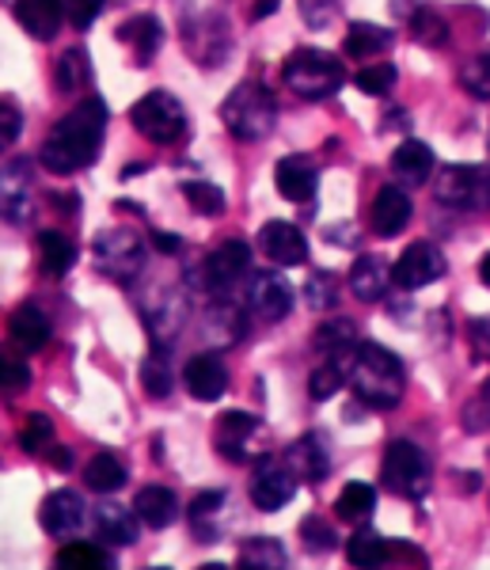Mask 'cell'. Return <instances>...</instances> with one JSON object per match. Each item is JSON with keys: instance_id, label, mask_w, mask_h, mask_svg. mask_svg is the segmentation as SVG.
<instances>
[{"instance_id": "obj_1", "label": "cell", "mask_w": 490, "mask_h": 570, "mask_svg": "<svg viewBox=\"0 0 490 570\" xmlns=\"http://www.w3.org/2000/svg\"><path fill=\"white\" fill-rule=\"evenodd\" d=\"M107 134V104L99 96L80 99L69 115L50 130L39 149V164L50 176H72L99 160V145Z\"/></svg>"}, {"instance_id": "obj_2", "label": "cell", "mask_w": 490, "mask_h": 570, "mask_svg": "<svg viewBox=\"0 0 490 570\" xmlns=\"http://www.w3.org/2000/svg\"><path fill=\"white\" fill-rule=\"evenodd\" d=\"M346 384L373 411H392L403 400V362L381 343H357L346 357Z\"/></svg>"}, {"instance_id": "obj_3", "label": "cell", "mask_w": 490, "mask_h": 570, "mask_svg": "<svg viewBox=\"0 0 490 570\" xmlns=\"http://www.w3.org/2000/svg\"><path fill=\"white\" fill-rule=\"evenodd\" d=\"M220 122L236 141H263L277 122V99L271 88L263 85H239L228 91V99L220 104Z\"/></svg>"}, {"instance_id": "obj_4", "label": "cell", "mask_w": 490, "mask_h": 570, "mask_svg": "<svg viewBox=\"0 0 490 570\" xmlns=\"http://www.w3.org/2000/svg\"><path fill=\"white\" fill-rule=\"evenodd\" d=\"M282 80H285V88L297 91L301 99H327L342 88L346 69H342V61L335 53L308 46V50H293L290 58H285Z\"/></svg>"}, {"instance_id": "obj_5", "label": "cell", "mask_w": 490, "mask_h": 570, "mask_svg": "<svg viewBox=\"0 0 490 570\" xmlns=\"http://www.w3.org/2000/svg\"><path fill=\"white\" fill-rule=\"evenodd\" d=\"M381 483L400 499H427L430 491V461L414 441H392L384 449V464H381Z\"/></svg>"}, {"instance_id": "obj_6", "label": "cell", "mask_w": 490, "mask_h": 570, "mask_svg": "<svg viewBox=\"0 0 490 570\" xmlns=\"http://www.w3.org/2000/svg\"><path fill=\"white\" fill-rule=\"evenodd\" d=\"M129 122L134 130L153 145H175L187 134V110L171 91H149L145 99H137L129 110Z\"/></svg>"}, {"instance_id": "obj_7", "label": "cell", "mask_w": 490, "mask_h": 570, "mask_svg": "<svg viewBox=\"0 0 490 570\" xmlns=\"http://www.w3.org/2000/svg\"><path fill=\"white\" fill-rule=\"evenodd\" d=\"M96 266L107 274L110 282H134L145 266V244L134 228L118 225V228H104L96 236Z\"/></svg>"}, {"instance_id": "obj_8", "label": "cell", "mask_w": 490, "mask_h": 570, "mask_svg": "<svg viewBox=\"0 0 490 570\" xmlns=\"http://www.w3.org/2000/svg\"><path fill=\"white\" fill-rule=\"evenodd\" d=\"M35 214V164L31 160H8L0 168V220L23 225Z\"/></svg>"}, {"instance_id": "obj_9", "label": "cell", "mask_w": 490, "mask_h": 570, "mask_svg": "<svg viewBox=\"0 0 490 570\" xmlns=\"http://www.w3.org/2000/svg\"><path fill=\"white\" fill-rule=\"evenodd\" d=\"M293 494H297V475L290 472V464L277 461V456H263L252 475V502L258 510L274 513L282 505H290Z\"/></svg>"}, {"instance_id": "obj_10", "label": "cell", "mask_w": 490, "mask_h": 570, "mask_svg": "<svg viewBox=\"0 0 490 570\" xmlns=\"http://www.w3.org/2000/svg\"><path fill=\"white\" fill-rule=\"evenodd\" d=\"M441 274H445V255H441V247L430 240L411 244L400 255V263L392 266V282L400 285V289H422V285L438 282Z\"/></svg>"}, {"instance_id": "obj_11", "label": "cell", "mask_w": 490, "mask_h": 570, "mask_svg": "<svg viewBox=\"0 0 490 570\" xmlns=\"http://www.w3.org/2000/svg\"><path fill=\"white\" fill-rule=\"evenodd\" d=\"M247 308L263 324H277L293 312V285L282 274H255L252 285H247Z\"/></svg>"}, {"instance_id": "obj_12", "label": "cell", "mask_w": 490, "mask_h": 570, "mask_svg": "<svg viewBox=\"0 0 490 570\" xmlns=\"http://www.w3.org/2000/svg\"><path fill=\"white\" fill-rule=\"evenodd\" d=\"M479 190H483V171L471 168V164H445L433 179V198L449 209H468L479 202Z\"/></svg>"}, {"instance_id": "obj_13", "label": "cell", "mask_w": 490, "mask_h": 570, "mask_svg": "<svg viewBox=\"0 0 490 570\" xmlns=\"http://www.w3.org/2000/svg\"><path fill=\"white\" fill-rule=\"evenodd\" d=\"M247 271H252V244L247 240L217 244L214 252L206 255V266H202L206 285H214V289H228V285L244 278Z\"/></svg>"}, {"instance_id": "obj_14", "label": "cell", "mask_w": 490, "mask_h": 570, "mask_svg": "<svg viewBox=\"0 0 490 570\" xmlns=\"http://www.w3.org/2000/svg\"><path fill=\"white\" fill-rule=\"evenodd\" d=\"M183 381H187V392L194 395V400L214 403L228 392V365L220 362L217 351L194 354L187 362V370H183Z\"/></svg>"}, {"instance_id": "obj_15", "label": "cell", "mask_w": 490, "mask_h": 570, "mask_svg": "<svg viewBox=\"0 0 490 570\" xmlns=\"http://www.w3.org/2000/svg\"><path fill=\"white\" fill-rule=\"evenodd\" d=\"M258 247L277 266H301L308 259V240H304V233L297 225H290V220H266L263 233H258Z\"/></svg>"}, {"instance_id": "obj_16", "label": "cell", "mask_w": 490, "mask_h": 570, "mask_svg": "<svg viewBox=\"0 0 490 570\" xmlns=\"http://www.w3.org/2000/svg\"><path fill=\"white\" fill-rule=\"evenodd\" d=\"M274 183H277V195L285 202H312L320 187V168L301 153L282 156L274 168Z\"/></svg>"}, {"instance_id": "obj_17", "label": "cell", "mask_w": 490, "mask_h": 570, "mask_svg": "<svg viewBox=\"0 0 490 570\" xmlns=\"http://www.w3.org/2000/svg\"><path fill=\"white\" fill-rule=\"evenodd\" d=\"M39 518H42V529L50 532V537L65 540V537H72V532L85 529L88 505H85V499H80L77 491H53L50 499L42 502Z\"/></svg>"}, {"instance_id": "obj_18", "label": "cell", "mask_w": 490, "mask_h": 570, "mask_svg": "<svg viewBox=\"0 0 490 570\" xmlns=\"http://www.w3.org/2000/svg\"><path fill=\"white\" fill-rule=\"evenodd\" d=\"M255 434H258L255 415H247V411H225L214 430V449L220 456H228L233 464H244V461H252V456H247V441Z\"/></svg>"}, {"instance_id": "obj_19", "label": "cell", "mask_w": 490, "mask_h": 570, "mask_svg": "<svg viewBox=\"0 0 490 570\" xmlns=\"http://www.w3.org/2000/svg\"><path fill=\"white\" fill-rule=\"evenodd\" d=\"M411 214L414 206L400 187H381L373 198V209H369V225H373L376 236H400L411 225Z\"/></svg>"}, {"instance_id": "obj_20", "label": "cell", "mask_w": 490, "mask_h": 570, "mask_svg": "<svg viewBox=\"0 0 490 570\" xmlns=\"http://www.w3.org/2000/svg\"><path fill=\"white\" fill-rule=\"evenodd\" d=\"M91 521H96V537L110 548L137 544V537H141V521H137V513L126 510V505H118V502L96 505Z\"/></svg>"}, {"instance_id": "obj_21", "label": "cell", "mask_w": 490, "mask_h": 570, "mask_svg": "<svg viewBox=\"0 0 490 570\" xmlns=\"http://www.w3.org/2000/svg\"><path fill=\"white\" fill-rule=\"evenodd\" d=\"M8 335H12V343L20 346L23 354H39L46 351V343H50L53 327L39 305H20L12 312V320H8Z\"/></svg>"}, {"instance_id": "obj_22", "label": "cell", "mask_w": 490, "mask_h": 570, "mask_svg": "<svg viewBox=\"0 0 490 570\" xmlns=\"http://www.w3.org/2000/svg\"><path fill=\"white\" fill-rule=\"evenodd\" d=\"M16 20H20V27L31 39L50 42L53 35L61 31L65 0H20V4H16Z\"/></svg>"}, {"instance_id": "obj_23", "label": "cell", "mask_w": 490, "mask_h": 570, "mask_svg": "<svg viewBox=\"0 0 490 570\" xmlns=\"http://www.w3.org/2000/svg\"><path fill=\"white\" fill-rule=\"evenodd\" d=\"M134 513H137V521H141V525L168 529L171 521L179 518V499H175L171 487H160V483L141 487V491H137V499H134Z\"/></svg>"}, {"instance_id": "obj_24", "label": "cell", "mask_w": 490, "mask_h": 570, "mask_svg": "<svg viewBox=\"0 0 490 570\" xmlns=\"http://www.w3.org/2000/svg\"><path fill=\"white\" fill-rule=\"evenodd\" d=\"M285 464H290V472L297 475V483L301 480L320 483L323 475L331 472V453H327V445H323L316 434H308V438L293 441L290 453H285Z\"/></svg>"}, {"instance_id": "obj_25", "label": "cell", "mask_w": 490, "mask_h": 570, "mask_svg": "<svg viewBox=\"0 0 490 570\" xmlns=\"http://www.w3.org/2000/svg\"><path fill=\"white\" fill-rule=\"evenodd\" d=\"M388 285H392V266L381 255H357L350 266V293L357 301H381Z\"/></svg>"}, {"instance_id": "obj_26", "label": "cell", "mask_w": 490, "mask_h": 570, "mask_svg": "<svg viewBox=\"0 0 490 570\" xmlns=\"http://www.w3.org/2000/svg\"><path fill=\"white\" fill-rule=\"evenodd\" d=\"M118 42H126L129 50H134L137 66H149V61L156 58V50L164 46V27L156 16H134V20H126L122 27H118Z\"/></svg>"}, {"instance_id": "obj_27", "label": "cell", "mask_w": 490, "mask_h": 570, "mask_svg": "<svg viewBox=\"0 0 490 570\" xmlns=\"http://www.w3.org/2000/svg\"><path fill=\"white\" fill-rule=\"evenodd\" d=\"M392 171L400 176L403 183H411V187H419V183L430 179L433 171V149L427 141H403L400 149L392 153Z\"/></svg>"}, {"instance_id": "obj_28", "label": "cell", "mask_w": 490, "mask_h": 570, "mask_svg": "<svg viewBox=\"0 0 490 570\" xmlns=\"http://www.w3.org/2000/svg\"><path fill=\"white\" fill-rule=\"evenodd\" d=\"M388 46H392V31H384V27H376V23H350L346 39H342V53L357 61H373Z\"/></svg>"}, {"instance_id": "obj_29", "label": "cell", "mask_w": 490, "mask_h": 570, "mask_svg": "<svg viewBox=\"0 0 490 570\" xmlns=\"http://www.w3.org/2000/svg\"><path fill=\"white\" fill-rule=\"evenodd\" d=\"M72 263H77V244H72L65 233H58V228H46V233L39 236V266H42V274H50V278H61L65 271H72Z\"/></svg>"}, {"instance_id": "obj_30", "label": "cell", "mask_w": 490, "mask_h": 570, "mask_svg": "<svg viewBox=\"0 0 490 570\" xmlns=\"http://www.w3.org/2000/svg\"><path fill=\"white\" fill-rule=\"evenodd\" d=\"M373 510H376V487H369L362 480L342 487V494L335 502V518L339 521H346V525H362Z\"/></svg>"}, {"instance_id": "obj_31", "label": "cell", "mask_w": 490, "mask_h": 570, "mask_svg": "<svg viewBox=\"0 0 490 570\" xmlns=\"http://www.w3.org/2000/svg\"><path fill=\"white\" fill-rule=\"evenodd\" d=\"M220 505H225V491H202L198 499L187 505V521L198 540H214L220 532V525H217Z\"/></svg>"}, {"instance_id": "obj_32", "label": "cell", "mask_w": 490, "mask_h": 570, "mask_svg": "<svg viewBox=\"0 0 490 570\" xmlns=\"http://www.w3.org/2000/svg\"><path fill=\"white\" fill-rule=\"evenodd\" d=\"M388 556H392V544L373 529H357L346 544V559L354 567H384Z\"/></svg>"}, {"instance_id": "obj_33", "label": "cell", "mask_w": 490, "mask_h": 570, "mask_svg": "<svg viewBox=\"0 0 490 570\" xmlns=\"http://www.w3.org/2000/svg\"><path fill=\"white\" fill-rule=\"evenodd\" d=\"M285 563H290V556H285L282 540H274V537H252V540H244V548H239V567L282 570Z\"/></svg>"}, {"instance_id": "obj_34", "label": "cell", "mask_w": 490, "mask_h": 570, "mask_svg": "<svg viewBox=\"0 0 490 570\" xmlns=\"http://www.w3.org/2000/svg\"><path fill=\"white\" fill-rule=\"evenodd\" d=\"M362 343L357 338V324L354 320H346V316H335V320H327L320 331H316V338H312V346L327 357V354H346V351H354V346Z\"/></svg>"}, {"instance_id": "obj_35", "label": "cell", "mask_w": 490, "mask_h": 570, "mask_svg": "<svg viewBox=\"0 0 490 570\" xmlns=\"http://www.w3.org/2000/svg\"><path fill=\"white\" fill-rule=\"evenodd\" d=\"M346 354H327V362L316 365L308 376V392H312V400L316 403H327L331 395H339V389L346 384Z\"/></svg>"}, {"instance_id": "obj_36", "label": "cell", "mask_w": 490, "mask_h": 570, "mask_svg": "<svg viewBox=\"0 0 490 570\" xmlns=\"http://www.w3.org/2000/svg\"><path fill=\"white\" fill-rule=\"evenodd\" d=\"M85 483L91 487V491H99V494L118 491V487L126 483V464L118 461L115 453H96L88 461V468H85Z\"/></svg>"}, {"instance_id": "obj_37", "label": "cell", "mask_w": 490, "mask_h": 570, "mask_svg": "<svg viewBox=\"0 0 490 570\" xmlns=\"http://www.w3.org/2000/svg\"><path fill=\"white\" fill-rule=\"evenodd\" d=\"M91 77V66H88V53L80 50V46H72V50H65L58 58V69H53V85L61 91H80L88 85Z\"/></svg>"}, {"instance_id": "obj_38", "label": "cell", "mask_w": 490, "mask_h": 570, "mask_svg": "<svg viewBox=\"0 0 490 570\" xmlns=\"http://www.w3.org/2000/svg\"><path fill=\"white\" fill-rule=\"evenodd\" d=\"M179 190H183V198H187L190 206H194V214H202V217L225 214V190H220L217 183L187 179V183H179Z\"/></svg>"}, {"instance_id": "obj_39", "label": "cell", "mask_w": 490, "mask_h": 570, "mask_svg": "<svg viewBox=\"0 0 490 570\" xmlns=\"http://www.w3.org/2000/svg\"><path fill=\"white\" fill-rule=\"evenodd\" d=\"M206 335L217 338L220 343H236L239 335H244V316H239L236 305H214L206 316Z\"/></svg>"}, {"instance_id": "obj_40", "label": "cell", "mask_w": 490, "mask_h": 570, "mask_svg": "<svg viewBox=\"0 0 490 570\" xmlns=\"http://www.w3.org/2000/svg\"><path fill=\"white\" fill-rule=\"evenodd\" d=\"M395 66H388V61H369L365 69L354 72V85L357 91H365V96H388V91L395 88Z\"/></svg>"}, {"instance_id": "obj_41", "label": "cell", "mask_w": 490, "mask_h": 570, "mask_svg": "<svg viewBox=\"0 0 490 570\" xmlns=\"http://www.w3.org/2000/svg\"><path fill=\"white\" fill-rule=\"evenodd\" d=\"M53 563L69 567V570H96V567H110L115 559H110L107 551L96 548V544H65Z\"/></svg>"}, {"instance_id": "obj_42", "label": "cell", "mask_w": 490, "mask_h": 570, "mask_svg": "<svg viewBox=\"0 0 490 570\" xmlns=\"http://www.w3.org/2000/svg\"><path fill=\"white\" fill-rule=\"evenodd\" d=\"M304 301H308V308H316V312L335 308L339 305V282H335V274L312 271L308 282H304Z\"/></svg>"}, {"instance_id": "obj_43", "label": "cell", "mask_w": 490, "mask_h": 570, "mask_svg": "<svg viewBox=\"0 0 490 570\" xmlns=\"http://www.w3.org/2000/svg\"><path fill=\"white\" fill-rule=\"evenodd\" d=\"M141 389L164 400L171 392V365H168V351H156L153 357H145L141 365Z\"/></svg>"}, {"instance_id": "obj_44", "label": "cell", "mask_w": 490, "mask_h": 570, "mask_svg": "<svg viewBox=\"0 0 490 570\" xmlns=\"http://www.w3.org/2000/svg\"><path fill=\"white\" fill-rule=\"evenodd\" d=\"M411 31H414V42H422V46L449 42V23L441 20L438 12H430V8H419V12L411 16Z\"/></svg>"}, {"instance_id": "obj_45", "label": "cell", "mask_w": 490, "mask_h": 570, "mask_svg": "<svg viewBox=\"0 0 490 570\" xmlns=\"http://www.w3.org/2000/svg\"><path fill=\"white\" fill-rule=\"evenodd\" d=\"M31 384V365L0 346V392H23Z\"/></svg>"}, {"instance_id": "obj_46", "label": "cell", "mask_w": 490, "mask_h": 570, "mask_svg": "<svg viewBox=\"0 0 490 570\" xmlns=\"http://www.w3.org/2000/svg\"><path fill=\"white\" fill-rule=\"evenodd\" d=\"M301 537H304V544H308L312 551H331L339 544V532H335V525H331L327 518H304L301 521Z\"/></svg>"}, {"instance_id": "obj_47", "label": "cell", "mask_w": 490, "mask_h": 570, "mask_svg": "<svg viewBox=\"0 0 490 570\" xmlns=\"http://www.w3.org/2000/svg\"><path fill=\"white\" fill-rule=\"evenodd\" d=\"M50 441H53V422L46 419V415H27L23 434H20L23 453H42Z\"/></svg>"}, {"instance_id": "obj_48", "label": "cell", "mask_w": 490, "mask_h": 570, "mask_svg": "<svg viewBox=\"0 0 490 570\" xmlns=\"http://www.w3.org/2000/svg\"><path fill=\"white\" fill-rule=\"evenodd\" d=\"M460 85H464L476 99L490 96V61L487 58H471L464 69H460Z\"/></svg>"}, {"instance_id": "obj_49", "label": "cell", "mask_w": 490, "mask_h": 570, "mask_svg": "<svg viewBox=\"0 0 490 570\" xmlns=\"http://www.w3.org/2000/svg\"><path fill=\"white\" fill-rule=\"evenodd\" d=\"M107 0H65V20H69L77 31H85L99 20V12H104Z\"/></svg>"}, {"instance_id": "obj_50", "label": "cell", "mask_w": 490, "mask_h": 570, "mask_svg": "<svg viewBox=\"0 0 490 570\" xmlns=\"http://www.w3.org/2000/svg\"><path fill=\"white\" fill-rule=\"evenodd\" d=\"M301 16L312 27H331V20L339 16V0H301Z\"/></svg>"}, {"instance_id": "obj_51", "label": "cell", "mask_w": 490, "mask_h": 570, "mask_svg": "<svg viewBox=\"0 0 490 570\" xmlns=\"http://www.w3.org/2000/svg\"><path fill=\"white\" fill-rule=\"evenodd\" d=\"M20 130H23V115L12 104H0V153L12 149Z\"/></svg>"}, {"instance_id": "obj_52", "label": "cell", "mask_w": 490, "mask_h": 570, "mask_svg": "<svg viewBox=\"0 0 490 570\" xmlns=\"http://www.w3.org/2000/svg\"><path fill=\"white\" fill-rule=\"evenodd\" d=\"M153 247L160 255H179L183 252V240L175 233H153Z\"/></svg>"}, {"instance_id": "obj_53", "label": "cell", "mask_w": 490, "mask_h": 570, "mask_svg": "<svg viewBox=\"0 0 490 570\" xmlns=\"http://www.w3.org/2000/svg\"><path fill=\"white\" fill-rule=\"evenodd\" d=\"M479 403H483V395H479V400L468 407V430H471V434H479V430H487V419H483V411H479Z\"/></svg>"}, {"instance_id": "obj_54", "label": "cell", "mask_w": 490, "mask_h": 570, "mask_svg": "<svg viewBox=\"0 0 490 570\" xmlns=\"http://www.w3.org/2000/svg\"><path fill=\"white\" fill-rule=\"evenodd\" d=\"M53 468H58V472H69V468H72V453H69V449H53Z\"/></svg>"}, {"instance_id": "obj_55", "label": "cell", "mask_w": 490, "mask_h": 570, "mask_svg": "<svg viewBox=\"0 0 490 570\" xmlns=\"http://www.w3.org/2000/svg\"><path fill=\"white\" fill-rule=\"evenodd\" d=\"M274 8H277V0H258V4H255V16L263 20V16H271Z\"/></svg>"}]
</instances>
